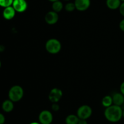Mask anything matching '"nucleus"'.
Instances as JSON below:
<instances>
[{
    "mask_svg": "<svg viewBox=\"0 0 124 124\" xmlns=\"http://www.w3.org/2000/svg\"><path fill=\"white\" fill-rule=\"evenodd\" d=\"M52 108L53 111H57L59 110V106L58 104H57L56 103H54V104L52 105Z\"/></svg>",
    "mask_w": 124,
    "mask_h": 124,
    "instance_id": "6ab92c4d",
    "label": "nucleus"
},
{
    "mask_svg": "<svg viewBox=\"0 0 124 124\" xmlns=\"http://www.w3.org/2000/svg\"><path fill=\"white\" fill-rule=\"evenodd\" d=\"M50 1H52V2H54V1H59V0H49Z\"/></svg>",
    "mask_w": 124,
    "mask_h": 124,
    "instance_id": "bb28decb",
    "label": "nucleus"
},
{
    "mask_svg": "<svg viewBox=\"0 0 124 124\" xmlns=\"http://www.w3.org/2000/svg\"><path fill=\"white\" fill-rule=\"evenodd\" d=\"M16 10L13 8V6H8V7H5L4 10H3L2 15L3 17L7 20H10L13 19L15 16Z\"/></svg>",
    "mask_w": 124,
    "mask_h": 124,
    "instance_id": "9d476101",
    "label": "nucleus"
},
{
    "mask_svg": "<svg viewBox=\"0 0 124 124\" xmlns=\"http://www.w3.org/2000/svg\"><path fill=\"white\" fill-rule=\"evenodd\" d=\"M52 8L53 11L56 12H59L62 10L63 8V4L61 1H56L53 2L52 5Z\"/></svg>",
    "mask_w": 124,
    "mask_h": 124,
    "instance_id": "dca6fc26",
    "label": "nucleus"
},
{
    "mask_svg": "<svg viewBox=\"0 0 124 124\" xmlns=\"http://www.w3.org/2000/svg\"><path fill=\"white\" fill-rule=\"evenodd\" d=\"M121 1H123V2H124V0H121Z\"/></svg>",
    "mask_w": 124,
    "mask_h": 124,
    "instance_id": "c756f323",
    "label": "nucleus"
},
{
    "mask_svg": "<svg viewBox=\"0 0 124 124\" xmlns=\"http://www.w3.org/2000/svg\"><path fill=\"white\" fill-rule=\"evenodd\" d=\"M123 111L121 106L114 105L108 107L105 110L104 115L107 119L111 122H117L121 119Z\"/></svg>",
    "mask_w": 124,
    "mask_h": 124,
    "instance_id": "f257e3e1",
    "label": "nucleus"
},
{
    "mask_svg": "<svg viewBox=\"0 0 124 124\" xmlns=\"http://www.w3.org/2000/svg\"><path fill=\"white\" fill-rule=\"evenodd\" d=\"M13 108H14V105H13V101H12L10 99V100H6L3 102L2 104V108L5 112H10L13 110Z\"/></svg>",
    "mask_w": 124,
    "mask_h": 124,
    "instance_id": "f8f14e48",
    "label": "nucleus"
},
{
    "mask_svg": "<svg viewBox=\"0 0 124 124\" xmlns=\"http://www.w3.org/2000/svg\"><path fill=\"white\" fill-rule=\"evenodd\" d=\"M113 103L114 105L121 106L124 102V96L122 93H115L112 97Z\"/></svg>",
    "mask_w": 124,
    "mask_h": 124,
    "instance_id": "9b49d317",
    "label": "nucleus"
},
{
    "mask_svg": "<svg viewBox=\"0 0 124 124\" xmlns=\"http://www.w3.org/2000/svg\"><path fill=\"white\" fill-rule=\"evenodd\" d=\"M65 8L67 12H73L76 8V6H75V3L69 2L65 5Z\"/></svg>",
    "mask_w": 124,
    "mask_h": 124,
    "instance_id": "a211bd4d",
    "label": "nucleus"
},
{
    "mask_svg": "<svg viewBox=\"0 0 124 124\" xmlns=\"http://www.w3.org/2000/svg\"><path fill=\"white\" fill-rule=\"evenodd\" d=\"M119 11L121 14L124 16V2L121 4L119 7Z\"/></svg>",
    "mask_w": 124,
    "mask_h": 124,
    "instance_id": "aec40b11",
    "label": "nucleus"
},
{
    "mask_svg": "<svg viewBox=\"0 0 124 124\" xmlns=\"http://www.w3.org/2000/svg\"><path fill=\"white\" fill-rule=\"evenodd\" d=\"M80 119L78 116L74 115H69L65 119V123L66 124H78Z\"/></svg>",
    "mask_w": 124,
    "mask_h": 124,
    "instance_id": "4468645a",
    "label": "nucleus"
},
{
    "mask_svg": "<svg viewBox=\"0 0 124 124\" xmlns=\"http://www.w3.org/2000/svg\"><path fill=\"white\" fill-rule=\"evenodd\" d=\"M46 48L48 53L56 54L61 49V44L56 39H50L46 42Z\"/></svg>",
    "mask_w": 124,
    "mask_h": 124,
    "instance_id": "7ed1b4c3",
    "label": "nucleus"
},
{
    "mask_svg": "<svg viewBox=\"0 0 124 124\" xmlns=\"http://www.w3.org/2000/svg\"><path fill=\"white\" fill-rule=\"evenodd\" d=\"M12 6L16 12H24L27 8V3L25 0H14L12 4Z\"/></svg>",
    "mask_w": 124,
    "mask_h": 124,
    "instance_id": "0eeeda50",
    "label": "nucleus"
},
{
    "mask_svg": "<svg viewBox=\"0 0 124 124\" xmlns=\"http://www.w3.org/2000/svg\"><path fill=\"white\" fill-rule=\"evenodd\" d=\"M78 124H88L87 122L86 121V120L85 119H79V122Z\"/></svg>",
    "mask_w": 124,
    "mask_h": 124,
    "instance_id": "b1692460",
    "label": "nucleus"
},
{
    "mask_svg": "<svg viewBox=\"0 0 124 124\" xmlns=\"http://www.w3.org/2000/svg\"><path fill=\"white\" fill-rule=\"evenodd\" d=\"M62 96V92L57 88H53L48 94V99L51 102L56 103L61 99Z\"/></svg>",
    "mask_w": 124,
    "mask_h": 124,
    "instance_id": "423d86ee",
    "label": "nucleus"
},
{
    "mask_svg": "<svg viewBox=\"0 0 124 124\" xmlns=\"http://www.w3.org/2000/svg\"><path fill=\"white\" fill-rule=\"evenodd\" d=\"M76 8L79 11L86 10L90 5V0H75Z\"/></svg>",
    "mask_w": 124,
    "mask_h": 124,
    "instance_id": "1a4fd4ad",
    "label": "nucleus"
},
{
    "mask_svg": "<svg viewBox=\"0 0 124 124\" xmlns=\"http://www.w3.org/2000/svg\"><path fill=\"white\" fill-rule=\"evenodd\" d=\"M102 104L103 106L107 108L111 106L113 104L112 97L110 96H105L102 99Z\"/></svg>",
    "mask_w": 124,
    "mask_h": 124,
    "instance_id": "2eb2a0df",
    "label": "nucleus"
},
{
    "mask_svg": "<svg viewBox=\"0 0 124 124\" xmlns=\"http://www.w3.org/2000/svg\"><path fill=\"white\" fill-rule=\"evenodd\" d=\"M24 90L19 85H14L10 89L8 92L9 99L13 102H18L23 98Z\"/></svg>",
    "mask_w": 124,
    "mask_h": 124,
    "instance_id": "f03ea898",
    "label": "nucleus"
},
{
    "mask_svg": "<svg viewBox=\"0 0 124 124\" xmlns=\"http://www.w3.org/2000/svg\"><path fill=\"white\" fill-rule=\"evenodd\" d=\"M119 28L121 29V30L124 31V19H122L119 24Z\"/></svg>",
    "mask_w": 124,
    "mask_h": 124,
    "instance_id": "4be33fe9",
    "label": "nucleus"
},
{
    "mask_svg": "<svg viewBox=\"0 0 124 124\" xmlns=\"http://www.w3.org/2000/svg\"><path fill=\"white\" fill-rule=\"evenodd\" d=\"M5 122V117L2 114L0 113V124H4Z\"/></svg>",
    "mask_w": 124,
    "mask_h": 124,
    "instance_id": "412c9836",
    "label": "nucleus"
},
{
    "mask_svg": "<svg viewBox=\"0 0 124 124\" xmlns=\"http://www.w3.org/2000/svg\"><path fill=\"white\" fill-rule=\"evenodd\" d=\"M5 49V47L4 46H2V45H0V52H3Z\"/></svg>",
    "mask_w": 124,
    "mask_h": 124,
    "instance_id": "393cba45",
    "label": "nucleus"
},
{
    "mask_svg": "<svg viewBox=\"0 0 124 124\" xmlns=\"http://www.w3.org/2000/svg\"><path fill=\"white\" fill-rule=\"evenodd\" d=\"M39 120L41 124H50L53 121V115L50 111L44 110L39 114Z\"/></svg>",
    "mask_w": 124,
    "mask_h": 124,
    "instance_id": "39448f33",
    "label": "nucleus"
},
{
    "mask_svg": "<svg viewBox=\"0 0 124 124\" xmlns=\"http://www.w3.org/2000/svg\"><path fill=\"white\" fill-rule=\"evenodd\" d=\"M122 116H123V117H124V110L123 111V114H122Z\"/></svg>",
    "mask_w": 124,
    "mask_h": 124,
    "instance_id": "cd10ccee",
    "label": "nucleus"
},
{
    "mask_svg": "<svg viewBox=\"0 0 124 124\" xmlns=\"http://www.w3.org/2000/svg\"><path fill=\"white\" fill-rule=\"evenodd\" d=\"M121 0H107V6L111 10L117 9L121 6Z\"/></svg>",
    "mask_w": 124,
    "mask_h": 124,
    "instance_id": "ddd939ff",
    "label": "nucleus"
},
{
    "mask_svg": "<svg viewBox=\"0 0 124 124\" xmlns=\"http://www.w3.org/2000/svg\"><path fill=\"white\" fill-rule=\"evenodd\" d=\"M58 19H59V16L57 12L54 11H50L48 12L45 16V20L46 23L50 25L56 24L58 22Z\"/></svg>",
    "mask_w": 124,
    "mask_h": 124,
    "instance_id": "6e6552de",
    "label": "nucleus"
},
{
    "mask_svg": "<svg viewBox=\"0 0 124 124\" xmlns=\"http://www.w3.org/2000/svg\"><path fill=\"white\" fill-rule=\"evenodd\" d=\"M30 124H40L38 123V122H32V123Z\"/></svg>",
    "mask_w": 124,
    "mask_h": 124,
    "instance_id": "a878e982",
    "label": "nucleus"
},
{
    "mask_svg": "<svg viewBox=\"0 0 124 124\" xmlns=\"http://www.w3.org/2000/svg\"><path fill=\"white\" fill-rule=\"evenodd\" d=\"M14 0H0V6L2 7H7L12 5Z\"/></svg>",
    "mask_w": 124,
    "mask_h": 124,
    "instance_id": "f3484780",
    "label": "nucleus"
},
{
    "mask_svg": "<svg viewBox=\"0 0 124 124\" xmlns=\"http://www.w3.org/2000/svg\"><path fill=\"white\" fill-rule=\"evenodd\" d=\"M92 114V109L90 106L87 105L80 107L77 111V115L80 119H87Z\"/></svg>",
    "mask_w": 124,
    "mask_h": 124,
    "instance_id": "20e7f679",
    "label": "nucleus"
},
{
    "mask_svg": "<svg viewBox=\"0 0 124 124\" xmlns=\"http://www.w3.org/2000/svg\"><path fill=\"white\" fill-rule=\"evenodd\" d=\"M65 1H69V0H65Z\"/></svg>",
    "mask_w": 124,
    "mask_h": 124,
    "instance_id": "7c9ffc66",
    "label": "nucleus"
},
{
    "mask_svg": "<svg viewBox=\"0 0 124 124\" xmlns=\"http://www.w3.org/2000/svg\"><path fill=\"white\" fill-rule=\"evenodd\" d=\"M120 90H121V93L124 96V82L121 84V87H120Z\"/></svg>",
    "mask_w": 124,
    "mask_h": 124,
    "instance_id": "5701e85b",
    "label": "nucleus"
},
{
    "mask_svg": "<svg viewBox=\"0 0 124 124\" xmlns=\"http://www.w3.org/2000/svg\"><path fill=\"white\" fill-rule=\"evenodd\" d=\"M1 61H0V68H1Z\"/></svg>",
    "mask_w": 124,
    "mask_h": 124,
    "instance_id": "c85d7f7f",
    "label": "nucleus"
}]
</instances>
